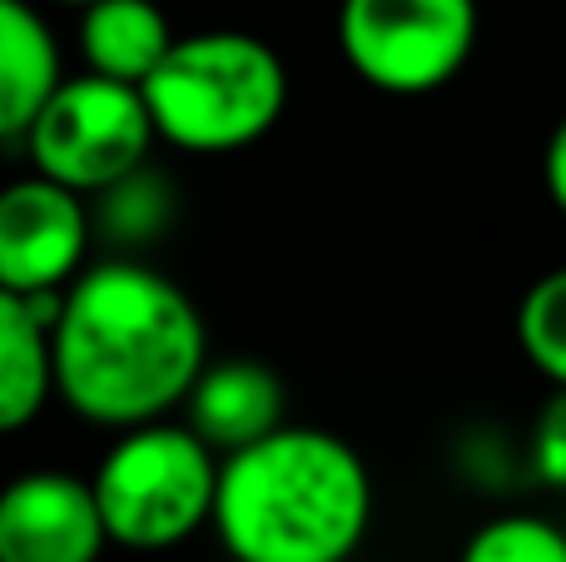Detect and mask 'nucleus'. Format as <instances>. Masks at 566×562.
Segmentation results:
<instances>
[{"mask_svg": "<svg viewBox=\"0 0 566 562\" xmlns=\"http://www.w3.org/2000/svg\"><path fill=\"white\" fill-rule=\"evenodd\" d=\"M50 339L60 404L109 434L185 414L209 368L199 304L139 259L90 264L60 294Z\"/></svg>", "mask_w": 566, "mask_h": 562, "instance_id": "obj_1", "label": "nucleus"}, {"mask_svg": "<svg viewBox=\"0 0 566 562\" xmlns=\"http://www.w3.org/2000/svg\"><path fill=\"white\" fill-rule=\"evenodd\" d=\"M169 15L155 0H95L80 10V55L85 70L125 85H145L159 70V60L175 50Z\"/></svg>", "mask_w": 566, "mask_h": 562, "instance_id": "obj_12", "label": "nucleus"}, {"mask_svg": "<svg viewBox=\"0 0 566 562\" xmlns=\"http://www.w3.org/2000/svg\"><path fill=\"white\" fill-rule=\"evenodd\" d=\"M373 528V473L348 438L283 424L224 458L214 533L234 562H348Z\"/></svg>", "mask_w": 566, "mask_h": 562, "instance_id": "obj_2", "label": "nucleus"}, {"mask_svg": "<svg viewBox=\"0 0 566 562\" xmlns=\"http://www.w3.org/2000/svg\"><path fill=\"white\" fill-rule=\"evenodd\" d=\"M458 562H566V533L552 518L502 513L462 543Z\"/></svg>", "mask_w": 566, "mask_h": 562, "instance_id": "obj_14", "label": "nucleus"}, {"mask_svg": "<svg viewBox=\"0 0 566 562\" xmlns=\"http://www.w3.org/2000/svg\"><path fill=\"white\" fill-rule=\"evenodd\" d=\"M542 185H547V199L557 205V215L566 219V119H557V129L547 135V149H542Z\"/></svg>", "mask_w": 566, "mask_h": 562, "instance_id": "obj_15", "label": "nucleus"}, {"mask_svg": "<svg viewBox=\"0 0 566 562\" xmlns=\"http://www.w3.org/2000/svg\"><path fill=\"white\" fill-rule=\"evenodd\" d=\"M283 414H289V388L269 364H259V358H209L179 418L219 458H229L239 448L279 434Z\"/></svg>", "mask_w": 566, "mask_h": 562, "instance_id": "obj_9", "label": "nucleus"}, {"mask_svg": "<svg viewBox=\"0 0 566 562\" xmlns=\"http://www.w3.org/2000/svg\"><path fill=\"white\" fill-rule=\"evenodd\" d=\"M219 473L224 458L185 418H155L115 434L90 483L109 543L129 553H169L199 528H214Z\"/></svg>", "mask_w": 566, "mask_h": 562, "instance_id": "obj_4", "label": "nucleus"}, {"mask_svg": "<svg viewBox=\"0 0 566 562\" xmlns=\"http://www.w3.org/2000/svg\"><path fill=\"white\" fill-rule=\"evenodd\" d=\"M159 129L149 115L145 85L80 70L50 95V105L35 115V125L20 135L35 175L60 179L80 189L85 199H99L105 189L139 175L155 149Z\"/></svg>", "mask_w": 566, "mask_h": 562, "instance_id": "obj_6", "label": "nucleus"}, {"mask_svg": "<svg viewBox=\"0 0 566 562\" xmlns=\"http://www.w3.org/2000/svg\"><path fill=\"white\" fill-rule=\"evenodd\" d=\"M109 528L95 483L65 468H30L0 493V562H99Z\"/></svg>", "mask_w": 566, "mask_h": 562, "instance_id": "obj_8", "label": "nucleus"}, {"mask_svg": "<svg viewBox=\"0 0 566 562\" xmlns=\"http://www.w3.org/2000/svg\"><path fill=\"white\" fill-rule=\"evenodd\" d=\"M95 215L85 195L30 169L0 195V294L55 299L85 274Z\"/></svg>", "mask_w": 566, "mask_h": 562, "instance_id": "obj_7", "label": "nucleus"}, {"mask_svg": "<svg viewBox=\"0 0 566 562\" xmlns=\"http://www.w3.org/2000/svg\"><path fill=\"white\" fill-rule=\"evenodd\" d=\"M65 60L40 0H0V135L15 139L65 85Z\"/></svg>", "mask_w": 566, "mask_h": 562, "instance_id": "obj_11", "label": "nucleus"}, {"mask_svg": "<svg viewBox=\"0 0 566 562\" xmlns=\"http://www.w3.org/2000/svg\"><path fill=\"white\" fill-rule=\"evenodd\" d=\"M55 299L0 294V428L20 434L60 398L55 388Z\"/></svg>", "mask_w": 566, "mask_h": 562, "instance_id": "obj_10", "label": "nucleus"}, {"mask_svg": "<svg viewBox=\"0 0 566 562\" xmlns=\"http://www.w3.org/2000/svg\"><path fill=\"white\" fill-rule=\"evenodd\" d=\"M165 145L185 155H239L279 129L289 110V65L264 35L195 30L145 80Z\"/></svg>", "mask_w": 566, "mask_h": 562, "instance_id": "obj_3", "label": "nucleus"}, {"mask_svg": "<svg viewBox=\"0 0 566 562\" xmlns=\"http://www.w3.org/2000/svg\"><path fill=\"white\" fill-rule=\"evenodd\" d=\"M482 35L478 0H338L333 40L368 90L422 100L468 70Z\"/></svg>", "mask_w": 566, "mask_h": 562, "instance_id": "obj_5", "label": "nucleus"}, {"mask_svg": "<svg viewBox=\"0 0 566 562\" xmlns=\"http://www.w3.org/2000/svg\"><path fill=\"white\" fill-rule=\"evenodd\" d=\"M517 344L527 364L566 394V264L547 269L527 284L517 304Z\"/></svg>", "mask_w": 566, "mask_h": 562, "instance_id": "obj_13", "label": "nucleus"}, {"mask_svg": "<svg viewBox=\"0 0 566 562\" xmlns=\"http://www.w3.org/2000/svg\"><path fill=\"white\" fill-rule=\"evenodd\" d=\"M45 6H75V10H85V6H95V0H45Z\"/></svg>", "mask_w": 566, "mask_h": 562, "instance_id": "obj_16", "label": "nucleus"}]
</instances>
